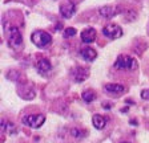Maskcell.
I'll return each instance as SVG.
<instances>
[{
	"instance_id": "obj_2",
	"label": "cell",
	"mask_w": 149,
	"mask_h": 143,
	"mask_svg": "<svg viewBox=\"0 0 149 143\" xmlns=\"http://www.w3.org/2000/svg\"><path fill=\"white\" fill-rule=\"evenodd\" d=\"M115 68L118 70H134L137 69V61L130 56L120 54L115 62Z\"/></svg>"
},
{
	"instance_id": "obj_22",
	"label": "cell",
	"mask_w": 149,
	"mask_h": 143,
	"mask_svg": "<svg viewBox=\"0 0 149 143\" xmlns=\"http://www.w3.org/2000/svg\"><path fill=\"white\" fill-rule=\"evenodd\" d=\"M121 143H130V142H121Z\"/></svg>"
},
{
	"instance_id": "obj_16",
	"label": "cell",
	"mask_w": 149,
	"mask_h": 143,
	"mask_svg": "<svg viewBox=\"0 0 149 143\" xmlns=\"http://www.w3.org/2000/svg\"><path fill=\"white\" fill-rule=\"evenodd\" d=\"M71 135L74 138V139L80 140V139H83V138L85 137V131L81 130V129L74 127V129H72V130H71Z\"/></svg>"
},
{
	"instance_id": "obj_15",
	"label": "cell",
	"mask_w": 149,
	"mask_h": 143,
	"mask_svg": "<svg viewBox=\"0 0 149 143\" xmlns=\"http://www.w3.org/2000/svg\"><path fill=\"white\" fill-rule=\"evenodd\" d=\"M81 98H83L84 101L87 103H91L95 101V98H96V94L93 93L92 90H85L83 94H81Z\"/></svg>"
},
{
	"instance_id": "obj_8",
	"label": "cell",
	"mask_w": 149,
	"mask_h": 143,
	"mask_svg": "<svg viewBox=\"0 0 149 143\" xmlns=\"http://www.w3.org/2000/svg\"><path fill=\"white\" fill-rule=\"evenodd\" d=\"M100 15L105 19H109V17H113V16L118 15L121 12V8L120 7H112V6H105V7H101L100 8Z\"/></svg>"
},
{
	"instance_id": "obj_10",
	"label": "cell",
	"mask_w": 149,
	"mask_h": 143,
	"mask_svg": "<svg viewBox=\"0 0 149 143\" xmlns=\"http://www.w3.org/2000/svg\"><path fill=\"white\" fill-rule=\"evenodd\" d=\"M80 56L85 61L92 62L97 58V52L93 48H83V49H80Z\"/></svg>"
},
{
	"instance_id": "obj_7",
	"label": "cell",
	"mask_w": 149,
	"mask_h": 143,
	"mask_svg": "<svg viewBox=\"0 0 149 143\" xmlns=\"http://www.w3.org/2000/svg\"><path fill=\"white\" fill-rule=\"evenodd\" d=\"M88 76H89V72H88V69L83 68V66H76V68L72 70V77H73V80L76 82H83L85 81L88 78Z\"/></svg>"
},
{
	"instance_id": "obj_5",
	"label": "cell",
	"mask_w": 149,
	"mask_h": 143,
	"mask_svg": "<svg viewBox=\"0 0 149 143\" xmlns=\"http://www.w3.org/2000/svg\"><path fill=\"white\" fill-rule=\"evenodd\" d=\"M102 34L105 37L111 38V40H116V38H120L123 36V29H121L120 25L109 23L102 28Z\"/></svg>"
},
{
	"instance_id": "obj_9",
	"label": "cell",
	"mask_w": 149,
	"mask_h": 143,
	"mask_svg": "<svg viewBox=\"0 0 149 143\" xmlns=\"http://www.w3.org/2000/svg\"><path fill=\"white\" fill-rule=\"evenodd\" d=\"M76 13V7L72 3H65L60 6V15L64 19H71L72 16Z\"/></svg>"
},
{
	"instance_id": "obj_1",
	"label": "cell",
	"mask_w": 149,
	"mask_h": 143,
	"mask_svg": "<svg viewBox=\"0 0 149 143\" xmlns=\"http://www.w3.org/2000/svg\"><path fill=\"white\" fill-rule=\"evenodd\" d=\"M7 32V36H8V41H9V45L15 49H19V48L23 45V36L20 33V29L15 25H9L7 27L6 29Z\"/></svg>"
},
{
	"instance_id": "obj_14",
	"label": "cell",
	"mask_w": 149,
	"mask_h": 143,
	"mask_svg": "<svg viewBox=\"0 0 149 143\" xmlns=\"http://www.w3.org/2000/svg\"><path fill=\"white\" fill-rule=\"evenodd\" d=\"M92 123H93V127L97 129V130H102V129L105 127L107 124V121L104 117H101V115L99 114H95L92 117Z\"/></svg>"
},
{
	"instance_id": "obj_6",
	"label": "cell",
	"mask_w": 149,
	"mask_h": 143,
	"mask_svg": "<svg viewBox=\"0 0 149 143\" xmlns=\"http://www.w3.org/2000/svg\"><path fill=\"white\" fill-rule=\"evenodd\" d=\"M96 37H97V32H96V29L92 28V27H88V28H85L81 32V41L85 44L95 43Z\"/></svg>"
},
{
	"instance_id": "obj_19",
	"label": "cell",
	"mask_w": 149,
	"mask_h": 143,
	"mask_svg": "<svg viewBox=\"0 0 149 143\" xmlns=\"http://www.w3.org/2000/svg\"><path fill=\"white\" fill-rule=\"evenodd\" d=\"M140 96H141V98H143V100L148 101L149 100V89H145V90H143Z\"/></svg>"
},
{
	"instance_id": "obj_11",
	"label": "cell",
	"mask_w": 149,
	"mask_h": 143,
	"mask_svg": "<svg viewBox=\"0 0 149 143\" xmlns=\"http://www.w3.org/2000/svg\"><path fill=\"white\" fill-rule=\"evenodd\" d=\"M36 68H37V70L40 72L41 74H48V73L52 70V65H51L49 60H47V58H40L37 64H36Z\"/></svg>"
},
{
	"instance_id": "obj_21",
	"label": "cell",
	"mask_w": 149,
	"mask_h": 143,
	"mask_svg": "<svg viewBox=\"0 0 149 143\" xmlns=\"http://www.w3.org/2000/svg\"><path fill=\"white\" fill-rule=\"evenodd\" d=\"M102 107H104V109H111V105H107V103H102Z\"/></svg>"
},
{
	"instance_id": "obj_18",
	"label": "cell",
	"mask_w": 149,
	"mask_h": 143,
	"mask_svg": "<svg viewBox=\"0 0 149 143\" xmlns=\"http://www.w3.org/2000/svg\"><path fill=\"white\" fill-rule=\"evenodd\" d=\"M76 33H77L76 28H73V27H69V28H65L64 37H73V36H76Z\"/></svg>"
},
{
	"instance_id": "obj_20",
	"label": "cell",
	"mask_w": 149,
	"mask_h": 143,
	"mask_svg": "<svg viewBox=\"0 0 149 143\" xmlns=\"http://www.w3.org/2000/svg\"><path fill=\"white\" fill-rule=\"evenodd\" d=\"M17 76H19L17 72H16V70H12L8 76H7V77H8V78H12V80H16V78H17Z\"/></svg>"
},
{
	"instance_id": "obj_3",
	"label": "cell",
	"mask_w": 149,
	"mask_h": 143,
	"mask_svg": "<svg viewBox=\"0 0 149 143\" xmlns=\"http://www.w3.org/2000/svg\"><path fill=\"white\" fill-rule=\"evenodd\" d=\"M31 40L37 48H45L51 44L52 36L45 31H35L31 34Z\"/></svg>"
},
{
	"instance_id": "obj_17",
	"label": "cell",
	"mask_w": 149,
	"mask_h": 143,
	"mask_svg": "<svg viewBox=\"0 0 149 143\" xmlns=\"http://www.w3.org/2000/svg\"><path fill=\"white\" fill-rule=\"evenodd\" d=\"M137 19V12L129 10L127 13H125V21H134Z\"/></svg>"
},
{
	"instance_id": "obj_12",
	"label": "cell",
	"mask_w": 149,
	"mask_h": 143,
	"mask_svg": "<svg viewBox=\"0 0 149 143\" xmlns=\"http://www.w3.org/2000/svg\"><path fill=\"white\" fill-rule=\"evenodd\" d=\"M0 127H1L3 133H8L9 135H16L17 134V127L12 122H7L6 119H1V126Z\"/></svg>"
},
{
	"instance_id": "obj_4",
	"label": "cell",
	"mask_w": 149,
	"mask_h": 143,
	"mask_svg": "<svg viewBox=\"0 0 149 143\" xmlns=\"http://www.w3.org/2000/svg\"><path fill=\"white\" fill-rule=\"evenodd\" d=\"M44 122H45V115L44 114H28L23 117V123L32 129L41 127Z\"/></svg>"
},
{
	"instance_id": "obj_13",
	"label": "cell",
	"mask_w": 149,
	"mask_h": 143,
	"mask_svg": "<svg viewBox=\"0 0 149 143\" xmlns=\"http://www.w3.org/2000/svg\"><path fill=\"white\" fill-rule=\"evenodd\" d=\"M104 90L109 94H121V93H124L125 87L120 84H108L104 86Z\"/></svg>"
}]
</instances>
